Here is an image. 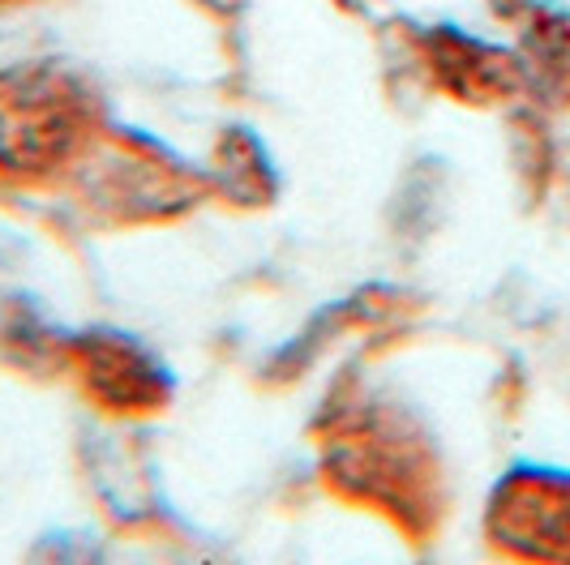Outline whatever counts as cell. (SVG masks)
I'll use <instances>...</instances> for the list:
<instances>
[{
  "label": "cell",
  "mask_w": 570,
  "mask_h": 565,
  "mask_svg": "<svg viewBox=\"0 0 570 565\" xmlns=\"http://www.w3.org/2000/svg\"><path fill=\"white\" fill-rule=\"evenodd\" d=\"M493 548L523 565H570V472L523 463L489 497Z\"/></svg>",
  "instance_id": "3"
},
{
  "label": "cell",
  "mask_w": 570,
  "mask_h": 565,
  "mask_svg": "<svg viewBox=\"0 0 570 565\" xmlns=\"http://www.w3.org/2000/svg\"><path fill=\"white\" fill-rule=\"evenodd\" d=\"M65 368L78 377L86 398L112 416H142L159 412L171 395L168 368L159 365L142 343L116 330H90L69 339Z\"/></svg>",
  "instance_id": "6"
},
{
  "label": "cell",
  "mask_w": 570,
  "mask_h": 565,
  "mask_svg": "<svg viewBox=\"0 0 570 565\" xmlns=\"http://www.w3.org/2000/svg\"><path fill=\"white\" fill-rule=\"evenodd\" d=\"M215 180L228 189L232 198H240L245 206H262L275 194V171L271 159L262 150V141L249 129H228L219 146H215Z\"/></svg>",
  "instance_id": "8"
},
{
  "label": "cell",
  "mask_w": 570,
  "mask_h": 565,
  "mask_svg": "<svg viewBox=\"0 0 570 565\" xmlns=\"http://www.w3.org/2000/svg\"><path fill=\"white\" fill-rule=\"evenodd\" d=\"M519 57L528 65V95L544 108H570V13L532 4L519 13Z\"/></svg>",
  "instance_id": "7"
},
{
  "label": "cell",
  "mask_w": 570,
  "mask_h": 565,
  "mask_svg": "<svg viewBox=\"0 0 570 565\" xmlns=\"http://www.w3.org/2000/svg\"><path fill=\"white\" fill-rule=\"evenodd\" d=\"M331 476L395 514H433V454L400 416H347L331 437Z\"/></svg>",
  "instance_id": "2"
},
{
  "label": "cell",
  "mask_w": 570,
  "mask_h": 565,
  "mask_svg": "<svg viewBox=\"0 0 570 565\" xmlns=\"http://www.w3.org/2000/svg\"><path fill=\"white\" fill-rule=\"evenodd\" d=\"M86 189L95 206H116L125 219H159L176 206H189L198 198V176L171 163L155 141L134 133H99L90 146V163L82 168Z\"/></svg>",
  "instance_id": "4"
},
{
  "label": "cell",
  "mask_w": 570,
  "mask_h": 565,
  "mask_svg": "<svg viewBox=\"0 0 570 565\" xmlns=\"http://www.w3.org/2000/svg\"><path fill=\"white\" fill-rule=\"evenodd\" d=\"M0 4H22V0H0Z\"/></svg>",
  "instance_id": "11"
},
{
  "label": "cell",
  "mask_w": 570,
  "mask_h": 565,
  "mask_svg": "<svg viewBox=\"0 0 570 565\" xmlns=\"http://www.w3.org/2000/svg\"><path fill=\"white\" fill-rule=\"evenodd\" d=\"M511 133H514V159H519L523 180L532 185V194H544L549 180H553V171H558V150H553V138H549L544 116L541 112H514Z\"/></svg>",
  "instance_id": "9"
},
{
  "label": "cell",
  "mask_w": 570,
  "mask_h": 565,
  "mask_svg": "<svg viewBox=\"0 0 570 565\" xmlns=\"http://www.w3.org/2000/svg\"><path fill=\"white\" fill-rule=\"evenodd\" d=\"M416 57L429 82L455 103L468 108H498L528 99V65L519 52L476 39L459 27H429L416 34Z\"/></svg>",
  "instance_id": "5"
},
{
  "label": "cell",
  "mask_w": 570,
  "mask_h": 565,
  "mask_svg": "<svg viewBox=\"0 0 570 565\" xmlns=\"http://www.w3.org/2000/svg\"><path fill=\"white\" fill-rule=\"evenodd\" d=\"M198 4L206 9V13H215V18H232V13H236L245 0H198Z\"/></svg>",
  "instance_id": "10"
},
{
  "label": "cell",
  "mask_w": 570,
  "mask_h": 565,
  "mask_svg": "<svg viewBox=\"0 0 570 565\" xmlns=\"http://www.w3.org/2000/svg\"><path fill=\"white\" fill-rule=\"evenodd\" d=\"M99 95L60 60L0 69V176L48 180L69 171L99 141Z\"/></svg>",
  "instance_id": "1"
}]
</instances>
